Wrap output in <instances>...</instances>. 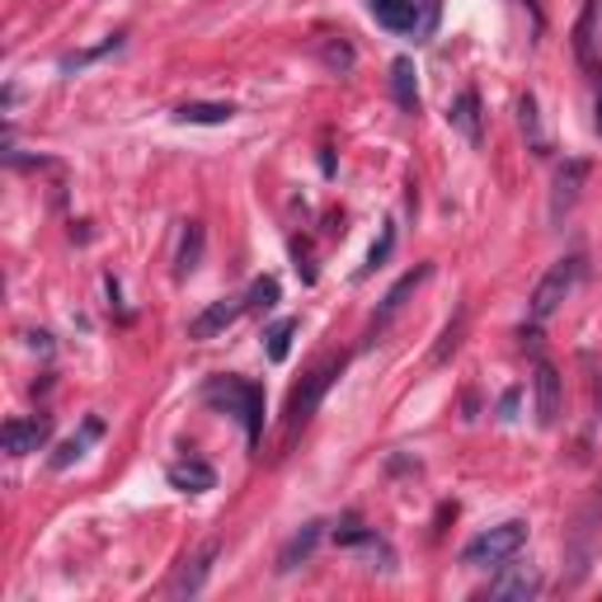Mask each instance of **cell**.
Returning a JSON list of instances; mask_svg holds the SVG:
<instances>
[{
  "label": "cell",
  "instance_id": "cell-1",
  "mask_svg": "<svg viewBox=\"0 0 602 602\" xmlns=\"http://www.w3.org/2000/svg\"><path fill=\"white\" fill-rule=\"evenodd\" d=\"M203 400H208V405H217V410L235 414L240 424H245L250 448H259V438H264V391H259L254 381H245V377H212L203 387Z\"/></svg>",
  "mask_w": 602,
  "mask_h": 602
},
{
  "label": "cell",
  "instance_id": "cell-25",
  "mask_svg": "<svg viewBox=\"0 0 602 602\" xmlns=\"http://www.w3.org/2000/svg\"><path fill=\"white\" fill-rule=\"evenodd\" d=\"M391 245H395V227L387 222V227H381V240H377V245H372V254H368V269H363V273H372V269H381V264H387Z\"/></svg>",
  "mask_w": 602,
  "mask_h": 602
},
{
  "label": "cell",
  "instance_id": "cell-23",
  "mask_svg": "<svg viewBox=\"0 0 602 602\" xmlns=\"http://www.w3.org/2000/svg\"><path fill=\"white\" fill-rule=\"evenodd\" d=\"M518 118H523V132L532 137V151H541V123H536V99L532 94L518 99Z\"/></svg>",
  "mask_w": 602,
  "mask_h": 602
},
{
  "label": "cell",
  "instance_id": "cell-15",
  "mask_svg": "<svg viewBox=\"0 0 602 602\" xmlns=\"http://www.w3.org/2000/svg\"><path fill=\"white\" fill-rule=\"evenodd\" d=\"M448 123H452L461 137H466L471 147H480V137H485V132H480V94H475V90H461V94L452 99Z\"/></svg>",
  "mask_w": 602,
  "mask_h": 602
},
{
  "label": "cell",
  "instance_id": "cell-22",
  "mask_svg": "<svg viewBox=\"0 0 602 602\" xmlns=\"http://www.w3.org/2000/svg\"><path fill=\"white\" fill-rule=\"evenodd\" d=\"M461 330H466V307L456 311V320L443 330V339H438V349H433V363H448V358L456 353V344H461Z\"/></svg>",
  "mask_w": 602,
  "mask_h": 602
},
{
  "label": "cell",
  "instance_id": "cell-17",
  "mask_svg": "<svg viewBox=\"0 0 602 602\" xmlns=\"http://www.w3.org/2000/svg\"><path fill=\"white\" fill-rule=\"evenodd\" d=\"M391 94H395V104L405 113L419 109V86H414V62L410 57H395L391 62Z\"/></svg>",
  "mask_w": 602,
  "mask_h": 602
},
{
  "label": "cell",
  "instance_id": "cell-5",
  "mask_svg": "<svg viewBox=\"0 0 602 602\" xmlns=\"http://www.w3.org/2000/svg\"><path fill=\"white\" fill-rule=\"evenodd\" d=\"M245 311H250V301H245V297H222V301H212V307H203V311L189 320V339H217L222 330H231Z\"/></svg>",
  "mask_w": 602,
  "mask_h": 602
},
{
  "label": "cell",
  "instance_id": "cell-8",
  "mask_svg": "<svg viewBox=\"0 0 602 602\" xmlns=\"http://www.w3.org/2000/svg\"><path fill=\"white\" fill-rule=\"evenodd\" d=\"M532 387H536V424H541V429H551L555 419H560V400H565V387H560V372L546 363V358L536 363Z\"/></svg>",
  "mask_w": 602,
  "mask_h": 602
},
{
  "label": "cell",
  "instance_id": "cell-26",
  "mask_svg": "<svg viewBox=\"0 0 602 602\" xmlns=\"http://www.w3.org/2000/svg\"><path fill=\"white\" fill-rule=\"evenodd\" d=\"M438 10H443V0H424V14H429V29L438 24Z\"/></svg>",
  "mask_w": 602,
  "mask_h": 602
},
{
  "label": "cell",
  "instance_id": "cell-9",
  "mask_svg": "<svg viewBox=\"0 0 602 602\" xmlns=\"http://www.w3.org/2000/svg\"><path fill=\"white\" fill-rule=\"evenodd\" d=\"M0 438H6V456H29L52 438V419H10Z\"/></svg>",
  "mask_w": 602,
  "mask_h": 602
},
{
  "label": "cell",
  "instance_id": "cell-27",
  "mask_svg": "<svg viewBox=\"0 0 602 602\" xmlns=\"http://www.w3.org/2000/svg\"><path fill=\"white\" fill-rule=\"evenodd\" d=\"M598 132H602V99H598Z\"/></svg>",
  "mask_w": 602,
  "mask_h": 602
},
{
  "label": "cell",
  "instance_id": "cell-20",
  "mask_svg": "<svg viewBox=\"0 0 602 602\" xmlns=\"http://www.w3.org/2000/svg\"><path fill=\"white\" fill-rule=\"evenodd\" d=\"M292 334H297V320H278V325L264 330V353L273 358V363H283V358L292 353Z\"/></svg>",
  "mask_w": 602,
  "mask_h": 602
},
{
  "label": "cell",
  "instance_id": "cell-2",
  "mask_svg": "<svg viewBox=\"0 0 602 602\" xmlns=\"http://www.w3.org/2000/svg\"><path fill=\"white\" fill-rule=\"evenodd\" d=\"M523 546H528V523H523V518H509V523L471 536L466 546H461V565H471V570H490L494 565V570H504Z\"/></svg>",
  "mask_w": 602,
  "mask_h": 602
},
{
  "label": "cell",
  "instance_id": "cell-16",
  "mask_svg": "<svg viewBox=\"0 0 602 602\" xmlns=\"http://www.w3.org/2000/svg\"><path fill=\"white\" fill-rule=\"evenodd\" d=\"M203 240H208L203 222H189L184 240H179V254H174V278L179 283H184L189 273H198V264H203Z\"/></svg>",
  "mask_w": 602,
  "mask_h": 602
},
{
  "label": "cell",
  "instance_id": "cell-18",
  "mask_svg": "<svg viewBox=\"0 0 602 602\" xmlns=\"http://www.w3.org/2000/svg\"><path fill=\"white\" fill-rule=\"evenodd\" d=\"M598 10H602V0H589L584 14H579V24H574V52H579V62L593 67V29H598Z\"/></svg>",
  "mask_w": 602,
  "mask_h": 602
},
{
  "label": "cell",
  "instance_id": "cell-11",
  "mask_svg": "<svg viewBox=\"0 0 602 602\" xmlns=\"http://www.w3.org/2000/svg\"><path fill=\"white\" fill-rule=\"evenodd\" d=\"M536 593H541V574L532 565H504V574L490 579V598H518V602H528Z\"/></svg>",
  "mask_w": 602,
  "mask_h": 602
},
{
  "label": "cell",
  "instance_id": "cell-19",
  "mask_svg": "<svg viewBox=\"0 0 602 602\" xmlns=\"http://www.w3.org/2000/svg\"><path fill=\"white\" fill-rule=\"evenodd\" d=\"M315 541H320V523H307L301 528L288 546H283V555H278V570H297V560H307L311 551H315Z\"/></svg>",
  "mask_w": 602,
  "mask_h": 602
},
{
  "label": "cell",
  "instance_id": "cell-6",
  "mask_svg": "<svg viewBox=\"0 0 602 602\" xmlns=\"http://www.w3.org/2000/svg\"><path fill=\"white\" fill-rule=\"evenodd\" d=\"M429 278H433V264H419V269H410L405 278H400V283L387 292V297H381V311L372 315V325H368V339H363V344H372V339L381 334V330H387L391 325V320H395V311L400 307H405V297L419 288V283H429Z\"/></svg>",
  "mask_w": 602,
  "mask_h": 602
},
{
  "label": "cell",
  "instance_id": "cell-12",
  "mask_svg": "<svg viewBox=\"0 0 602 602\" xmlns=\"http://www.w3.org/2000/svg\"><path fill=\"white\" fill-rule=\"evenodd\" d=\"M368 10L381 29L391 33H419V0H368Z\"/></svg>",
  "mask_w": 602,
  "mask_h": 602
},
{
  "label": "cell",
  "instance_id": "cell-28",
  "mask_svg": "<svg viewBox=\"0 0 602 602\" xmlns=\"http://www.w3.org/2000/svg\"><path fill=\"white\" fill-rule=\"evenodd\" d=\"M598 414H602V387H598Z\"/></svg>",
  "mask_w": 602,
  "mask_h": 602
},
{
  "label": "cell",
  "instance_id": "cell-21",
  "mask_svg": "<svg viewBox=\"0 0 602 602\" xmlns=\"http://www.w3.org/2000/svg\"><path fill=\"white\" fill-rule=\"evenodd\" d=\"M278 297H283V288H278V278H254L250 283V292H245V301H250V311H273L278 307Z\"/></svg>",
  "mask_w": 602,
  "mask_h": 602
},
{
  "label": "cell",
  "instance_id": "cell-7",
  "mask_svg": "<svg viewBox=\"0 0 602 602\" xmlns=\"http://www.w3.org/2000/svg\"><path fill=\"white\" fill-rule=\"evenodd\" d=\"M217 541H208V546H198L184 565H179V574L170 579V598H193V593H203L208 584V574H212V560H217Z\"/></svg>",
  "mask_w": 602,
  "mask_h": 602
},
{
  "label": "cell",
  "instance_id": "cell-13",
  "mask_svg": "<svg viewBox=\"0 0 602 602\" xmlns=\"http://www.w3.org/2000/svg\"><path fill=\"white\" fill-rule=\"evenodd\" d=\"M235 118V104H208V99H189V104L174 109V123L189 128H227Z\"/></svg>",
  "mask_w": 602,
  "mask_h": 602
},
{
  "label": "cell",
  "instance_id": "cell-4",
  "mask_svg": "<svg viewBox=\"0 0 602 602\" xmlns=\"http://www.w3.org/2000/svg\"><path fill=\"white\" fill-rule=\"evenodd\" d=\"M339 372H344V358H339V363H320L311 377H301V387L288 395V433H297L320 410V400H325V391L334 387Z\"/></svg>",
  "mask_w": 602,
  "mask_h": 602
},
{
  "label": "cell",
  "instance_id": "cell-10",
  "mask_svg": "<svg viewBox=\"0 0 602 602\" xmlns=\"http://www.w3.org/2000/svg\"><path fill=\"white\" fill-rule=\"evenodd\" d=\"M584 179H589V160H565V165L555 170V189H551V222H560L570 208H574V198L579 189H584Z\"/></svg>",
  "mask_w": 602,
  "mask_h": 602
},
{
  "label": "cell",
  "instance_id": "cell-3",
  "mask_svg": "<svg viewBox=\"0 0 602 602\" xmlns=\"http://www.w3.org/2000/svg\"><path fill=\"white\" fill-rule=\"evenodd\" d=\"M584 273H589V259L584 254H565V259H555V264L546 269V278L536 283V292H532V307H528V315H532V325H541V320H551L565 301L574 297V288L584 283Z\"/></svg>",
  "mask_w": 602,
  "mask_h": 602
},
{
  "label": "cell",
  "instance_id": "cell-14",
  "mask_svg": "<svg viewBox=\"0 0 602 602\" xmlns=\"http://www.w3.org/2000/svg\"><path fill=\"white\" fill-rule=\"evenodd\" d=\"M165 475H170V485H174V490H184V494H203V490H212V485H217V471L208 466L203 456L174 461V466H170Z\"/></svg>",
  "mask_w": 602,
  "mask_h": 602
},
{
  "label": "cell",
  "instance_id": "cell-24",
  "mask_svg": "<svg viewBox=\"0 0 602 602\" xmlns=\"http://www.w3.org/2000/svg\"><path fill=\"white\" fill-rule=\"evenodd\" d=\"M320 57H325L330 71H353V48L349 43H325V48H320Z\"/></svg>",
  "mask_w": 602,
  "mask_h": 602
}]
</instances>
